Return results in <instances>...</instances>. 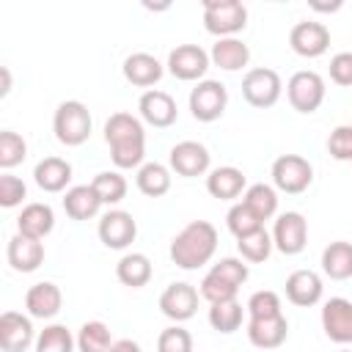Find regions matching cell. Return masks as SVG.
Masks as SVG:
<instances>
[{"instance_id":"obj_1","label":"cell","mask_w":352,"mask_h":352,"mask_svg":"<svg viewBox=\"0 0 352 352\" xmlns=\"http://www.w3.org/2000/svg\"><path fill=\"white\" fill-rule=\"evenodd\" d=\"M104 140L110 146V160L118 170L140 168L146 157V129L132 113H113L104 121Z\"/></svg>"},{"instance_id":"obj_29","label":"cell","mask_w":352,"mask_h":352,"mask_svg":"<svg viewBox=\"0 0 352 352\" xmlns=\"http://www.w3.org/2000/svg\"><path fill=\"white\" fill-rule=\"evenodd\" d=\"M116 278L124 286H129V289L146 286L151 280V261H148V256H143V253H126V256H121L118 264H116Z\"/></svg>"},{"instance_id":"obj_2","label":"cell","mask_w":352,"mask_h":352,"mask_svg":"<svg viewBox=\"0 0 352 352\" xmlns=\"http://www.w3.org/2000/svg\"><path fill=\"white\" fill-rule=\"evenodd\" d=\"M214 250H217V228L209 220H192L170 239V261L182 270H198L209 264Z\"/></svg>"},{"instance_id":"obj_21","label":"cell","mask_w":352,"mask_h":352,"mask_svg":"<svg viewBox=\"0 0 352 352\" xmlns=\"http://www.w3.org/2000/svg\"><path fill=\"white\" fill-rule=\"evenodd\" d=\"M242 190H248V179L234 165H220V168L209 170V176H206V192L212 198L234 201V198L242 195Z\"/></svg>"},{"instance_id":"obj_17","label":"cell","mask_w":352,"mask_h":352,"mask_svg":"<svg viewBox=\"0 0 352 352\" xmlns=\"http://www.w3.org/2000/svg\"><path fill=\"white\" fill-rule=\"evenodd\" d=\"M33 344V322L16 311L0 314V349L3 352H25Z\"/></svg>"},{"instance_id":"obj_14","label":"cell","mask_w":352,"mask_h":352,"mask_svg":"<svg viewBox=\"0 0 352 352\" xmlns=\"http://www.w3.org/2000/svg\"><path fill=\"white\" fill-rule=\"evenodd\" d=\"M322 330L336 344H352V300L330 297L322 305Z\"/></svg>"},{"instance_id":"obj_31","label":"cell","mask_w":352,"mask_h":352,"mask_svg":"<svg viewBox=\"0 0 352 352\" xmlns=\"http://www.w3.org/2000/svg\"><path fill=\"white\" fill-rule=\"evenodd\" d=\"M242 204L264 223V220H270V217L278 212V192H275V187L258 182V184H250V187L245 190Z\"/></svg>"},{"instance_id":"obj_36","label":"cell","mask_w":352,"mask_h":352,"mask_svg":"<svg viewBox=\"0 0 352 352\" xmlns=\"http://www.w3.org/2000/svg\"><path fill=\"white\" fill-rule=\"evenodd\" d=\"M209 324L217 333H234L242 324V305L236 300H226V302H214L209 308Z\"/></svg>"},{"instance_id":"obj_39","label":"cell","mask_w":352,"mask_h":352,"mask_svg":"<svg viewBox=\"0 0 352 352\" xmlns=\"http://www.w3.org/2000/svg\"><path fill=\"white\" fill-rule=\"evenodd\" d=\"M248 314L250 319H261V316H278L283 314L280 311V297L272 292V289H261V292H253L248 297Z\"/></svg>"},{"instance_id":"obj_33","label":"cell","mask_w":352,"mask_h":352,"mask_svg":"<svg viewBox=\"0 0 352 352\" xmlns=\"http://www.w3.org/2000/svg\"><path fill=\"white\" fill-rule=\"evenodd\" d=\"M77 338L66 324H47L36 338V352H74Z\"/></svg>"},{"instance_id":"obj_16","label":"cell","mask_w":352,"mask_h":352,"mask_svg":"<svg viewBox=\"0 0 352 352\" xmlns=\"http://www.w3.org/2000/svg\"><path fill=\"white\" fill-rule=\"evenodd\" d=\"M138 110H140V118L157 129H165L170 126L176 118H179V110H176V102L170 94L165 91H157V88H148L140 102H138Z\"/></svg>"},{"instance_id":"obj_9","label":"cell","mask_w":352,"mask_h":352,"mask_svg":"<svg viewBox=\"0 0 352 352\" xmlns=\"http://www.w3.org/2000/svg\"><path fill=\"white\" fill-rule=\"evenodd\" d=\"M209 63H212L209 52L204 47H198V44H179L168 55V72L176 80H184V82H192V80L201 82V77L206 74Z\"/></svg>"},{"instance_id":"obj_18","label":"cell","mask_w":352,"mask_h":352,"mask_svg":"<svg viewBox=\"0 0 352 352\" xmlns=\"http://www.w3.org/2000/svg\"><path fill=\"white\" fill-rule=\"evenodd\" d=\"M322 278L314 272V270H294L289 278H286V297L292 305H300V308H311L322 300Z\"/></svg>"},{"instance_id":"obj_44","label":"cell","mask_w":352,"mask_h":352,"mask_svg":"<svg viewBox=\"0 0 352 352\" xmlns=\"http://www.w3.org/2000/svg\"><path fill=\"white\" fill-rule=\"evenodd\" d=\"M107 352H140V344L132 338H121V341H113V346Z\"/></svg>"},{"instance_id":"obj_27","label":"cell","mask_w":352,"mask_h":352,"mask_svg":"<svg viewBox=\"0 0 352 352\" xmlns=\"http://www.w3.org/2000/svg\"><path fill=\"white\" fill-rule=\"evenodd\" d=\"M63 209L72 220H91L99 214L102 209V201L96 195V190L91 184H77V187H69L66 195H63Z\"/></svg>"},{"instance_id":"obj_20","label":"cell","mask_w":352,"mask_h":352,"mask_svg":"<svg viewBox=\"0 0 352 352\" xmlns=\"http://www.w3.org/2000/svg\"><path fill=\"white\" fill-rule=\"evenodd\" d=\"M63 305V294L52 280L33 283L25 294V308L33 319H52Z\"/></svg>"},{"instance_id":"obj_23","label":"cell","mask_w":352,"mask_h":352,"mask_svg":"<svg viewBox=\"0 0 352 352\" xmlns=\"http://www.w3.org/2000/svg\"><path fill=\"white\" fill-rule=\"evenodd\" d=\"M55 228V212L50 204H28L16 217V234H25L30 239H44Z\"/></svg>"},{"instance_id":"obj_24","label":"cell","mask_w":352,"mask_h":352,"mask_svg":"<svg viewBox=\"0 0 352 352\" xmlns=\"http://www.w3.org/2000/svg\"><path fill=\"white\" fill-rule=\"evenodd\" d=\"M121 69H124L126 82H132L138 88L157 85L160 77H162V63L154 55H148V52H132V55H126V60H124Z\"/></svg>"},{"instance_id":"obj_6","label":"cell","mask_w":352,"mask_h":352,"mask_svg":"<svg viewBox=\"0 0 352 352\" xmlns=\"http://www.w3.org/2000/svg\"><path fill=\"white\" fill-rule=\"evenodd\" d=\"M228 104V91L220 80H201L192 91H190V113L195 121L212 124L226 113Z\"/></svg>"},{"instance_id":"obj_47","label":"cell","mask_w":352,"mask_h":352,"mask_svg":"<svg viewBox=\"0 0 352 352\" xmlns=\"http://www.w3.org/2000/svg\"><path fill=\"white\" fill-rule=\"evenodd\" d=\"M338 352H349V349H338Z\"/></svg>"},{"instance_id":"obj_46","label":"cell","mask_w":352,"mask_h":352,"mask_svg":"<svg viewBox=\"0 0 352 352\" xmlns=\"http://www.w3.org/2000/svg\"><path fill=\"white\" fill-rule=\"evenodd\" d=\"M0 74H3V88H0V94L6 96V94L11 91V74H8V69H6V66L0 69Z\"/></svg>"},{"instance_id":"obj_3","label":"cell","mask_w":352,"mask_h":352,"mask_svg":"<svg viewBox=\"0 0 352 352\" xmlns=\"http://www.w3.org/2000/svg\"><path fill=\"white\" fill-rule=\"evenodd\" d=\"M91 113L82 102L77 99H66L58 104L55 116H52V129H55V138L63 143V146H82L88 138H91Z\"/></svg>"},{"instance_id":"obj_45","label":"cell","mask_w":352,"mask_h":352,"mask_svg":"<svg viewBox=\"0 0 352 352\" xmlns=\"http://www.w3.org/2000/svg\"><path fill=\"white\" fill-rule=\"evenodd\" d=\"M311 8L314 11H338L341 3H311Z\"/></svg>"},{"instance_id":"obj_41","label":"cell","mask_w":352,"mask_h":352,"mask_svg":"<svg viewBox=\"0 0 352 352\" xmlns=\"http://www.w3.org/2000/svg\"><path fill=\"white\" fill-rule=\"evenodd\" d=\"M327 151L338 162H352V126H346V124L336 126L327 138Z\"/></svg>"},{"instance_id":"obj_19","label":"cell","mask_w":352,"mask_h":352,"mask_svg":"<svg viewBox=\"0 0 352 352\" xmlns=\"http://www.w3.org/2000/svg\"><path fill=\"white\" fill-rule=\"evenodd\" d=\"M286 336H289V322L283 314L248 322V341L258 349H278L286 341Z\"/></svg>"},{"instance_id":"obj_35","label":"cell","mask_w":352,"mask_h":352,"mask_svg":"<svg viewBox=\"0 0 352 352\" xmlns=\"http://www.w3.org/2000/svg\"><path fill=\"white\" fill-rule=\"evenodd\" d=\"M113 346L110 341V327L104 322H85L77 333V349L80 352H107Z\"/></svg>"},{"instance_id":"obj_26","label":"cell","mask_w":352,"mask_h":352,"mask_svg":"<svg viewBox=\"0 0 352 352\" xmlns=\"http://www.w3.org/2000/svg\"><path fill=\"white\" fill-rule=\"evenodd\" d=\"M33 179L44 192H60L72 182V165L63 157H44L33 168Z\"/></svg>"},{"instance_id":"obj_42","label":"cell","mask_w":352,"mask_h":352,"mask_svg":"<svg viewBox=\"0 0 352 352\" xmlns=\"http://www.w3.org/2000/svg\"><path fill=\"white\" fill-rule=\"evenodd\" d=\"M25 195H28V187H25L22 179H16V176H11V173H3V176H0V206L14 209V206L22 204Z\"/></svg>"},{"instance_id":"obj_8","label":"cell","mask_w":352,"mask_h":352,"mask_svg":"<svg viewBox=\"0 0 352 352\" xmlns=\"http://www.w3.org/2000/svg\"><path fill=\"white\" fill-rule=\"evenodd\" d=\"M286 96L297 113H316L319 104L324 102V80L308 69L294 72L286 82Z\"/></svg>"},{"instance_id":"obj_10","label":"cell","mask_w":352,"mask_h":352,"mask_svg":"<svg viewBox=\"0 0 352 352\" xmlns=\"http://www.w3.org/2000/svg\"><path fill=\"white\" fill-rule=\"evenodd\" d=\"M96 231H99V239H102L104 248H110V250H124V248H129V245L135 242V236H138V223H135V217H132L129 212H124V209H110V212L102 214Z\"/></svg>"},{"instance_id":"obj_43","label":"cell","mask_w":352,"mask_h":352,"mask_svg":"<svg viewBox=\"0 0 352 352\" xmlns=\"http://www.w3.org/2000/svg\"><path fill=\"white\" fill-rule=\"evenodd\" d=\"M330 80L336 85H352V52H338L330 58Z\"/></svg>"},{"instance_id":"obj_7","label":"cell","mask_w":352,"mask_h":352,"mask_svg":"<svg viewBox=\"0 0 352 352\" xmlns=\"http://www.w3.org/2000/svg\"><path fill=\"white\" fill-rule=\"evenodd\" d=\"M280 91H283V82L275 69L256 66L242 77V96L253 107H272L280 99Z\"/></svg>"},{"instance_id":"obj_40","label":"cell","mask_w":352,"mask_h":352,"mask_svg":"<svg viewBox=\"0 0 352 352\" xmlns=\"http://www.w3.org/2000/svg\"><path fill=\"white\" fill-rule=\"evenodd\" d=\"M157 352H192V336L182 324H170L160 333Z\"/></svg>"},{"instance_id":"obj_30","label":"cell","mask_w":352,"mask_h":352,"mask_svg":"<svg viewBox=\"0 0 352 352\" xmlns=\"http://www.w3.org/2000/svg\"><path fill=\"white\" fill-rule=\"evenodd\" d=\"M138 190L148 198H162L170 190V170L162 162H143L138 168Z\"/></svg>"},{"instance_id":"obj_11","label":"cell","mask_w":352,"mask_h":352,"mask_svg":"<svg viewBox=\"0 0 352 352\" xmlns=\"http://www.w3.org/2000/svg\"><path fill=\"white\" fill-rule=\"evenodd\" d=\"M308 242V223L300 212H283L275 220L272 228V245L283 253V256H297L305 250Z\"/></svg>"},{"instance_id":"obj_28","label":"cell","mask_w":352,"mask_h":352,"mask_svg":"<svg viewBox=\"0 0 352 352\" xmlns=\"http://www.w3.org/2000/svg\"><path fill=\"white\" fill-rule=\"evenodd\" d=\"M322 272L333 280H346L352 278V242H330L322 250Z\"/></svg>"},{"instance_id":"obj_38","label":"cell","mask_w":352,"mask_h":352,"mask_svg":"<svg viewBox=\"0 0 352 352\" xmlns=\"http://www.w3.org/2000/svg\"><path fill=\"white\" fill-rule=\"evenodd\" d=\"M28 157V143L22 135L11 132V129H3L0 132V168H14L19 165L22 160Z\"/></svg>"},{"instance_id":"obj_12","label":"cell","mask_w":352,"mask_h":352,"mask_svg":"<svg viewBox=\"0 0 352 352\" xmlns=\"http://www.w3.org/2000/svg\"><path fill=\"white\" fill-rule=\"evenodd\" d=\"M168 162H170V170H176L179 176L184 179H192V176H204L209 170V162H212V154L204 143L198 140H182L170 148L168 154Z\"/></svg>"},{"instance_id":"obj_13","label":"cell","mask_w":352,"mask_h":352,"mask_svg":"<svg viewBox=\"0 0 352 352\" xmlns=\"http://www.w3.org/2000/svg\"><path fill=\"white\" fill-rule=\"evenodd\" d=\"M198 297H201V292H195V286H190V283H184V280L170 283V286L160 294V311H162L168 319H173L176 324H179V322H187V319H192L195 311H198Z\"/></svg>"},{"instance_id":"obj_5","label":"cell","mask_w":352,"mask_h":352,"mask_svg":"<svg viewBox=\"0 0 352 352\" xmlns=\"http://www.w3.org/2000/svg\"><path fill=\"white\" fill-rule=\"evenodd\" d=\"M314 182V168L305 157L300 154H280L272 162V184L275 190L286 192V195H300L311 187Z\"/></svg>"},{"instance_id":"obj_37","label":"cell","mask_w":352,"mask_h":352,"mask_svg":"<svg viewBox=\"0 0 352 352\" xmlns=\"http://www.w3.org/2000/svg\"><path fill=\"white\" fill-rule=\"evenodd\" d=\"M226 223H228V231L236 236V239H242V236H248V234H253V231H258V228H264V223L239 201V204H234L231 209H228V214H226Z\"/></svg>"},{"instance_id":"obj_32","label":"cell","mask_w":352,"mask_h":352,"mask_svg":"<svg viewBox=\"0 0 352 352\" xmlns=\"http://www.w3.org/2000/svg\"><path fill=\"white\" fill-rule=\"evenodd\" d=\"M91 187L96 190L99 201L107 204V206H116V204H121L126 198V179L118 170H102V173H96L94 182H91Z\"/></svg>"},{"instance_id":"obj_34","label":"cell","mask_w":352,"mask_h":352,"mask_svg":"<svg viewBox=\"0 0 352 352\" xmlns=\"http://www.w3.org/2000/svg\"><path fill=\"white\" fill-rule=\"evenodd\" d=\"M272 248H275V245H272V234H267L264 228H258V231H253V234L236 239V250H239V256H242L245 261H253V264L267 261L270 253H272Z\"/></svg>"},{"instance_id":"obj_25","label":"cell","mask_w":352,"mask_h":352,"mask_svg":"<svg viewBox=\"0 0 352 352\" xmlns=\"http://www.w3.org/2000/svg\"><path fill=\"white\" fill-rule=\"evenodd\" d=\"M209 58H212V63H214L217 69H223V72H239V69L248 66L250 50H248V44H245L242 38H236V36H234V38H217V41L212 44Z\"/></svg>"},{"instance_id":"obj_4","label":"cell","mask_w":352,"mask_h":352,"mask_svg":"<svg viewBox=\"0 0 352 352\" xmlns=\"http://www.w3.org/2000/svg\"><path fill=\"white\" fill-rule=\"evenodd\" d=\"M248 25V8L239 0H204V28L217 38H234Z\"/></svg>"},{"instance_id":"obj_22","label":"cell","mask_w":352,"mask_h":352,"mask_svg":"<svg viewBox=\"0 0 352 352\" xmlns=\"http://www.w3.org/2000/svg\"><path fill=\"white\" fill-rule=\"evenodd\" d=\"M6 256H8V264L16 272H33L44 261V245H41V239H30L25 234H14L8 239Z\"/></svg>"},{"instance_id":"obj_15","label":"cell","mask_w":352,"mask_h":352,"mask_svg":"<svg viewBox=\"0 0 352 352\" xmlns=\"http://www.w3.org/2000/svg\"><path fill=\"white\" fill-rule=\"evenodd\" d=\"M289 44L297 55L302 58H319L327 52L330 47V30L327 25L322 22H314V19H305V22H297L289 33Z\"/></svg>"}]
</instances>
